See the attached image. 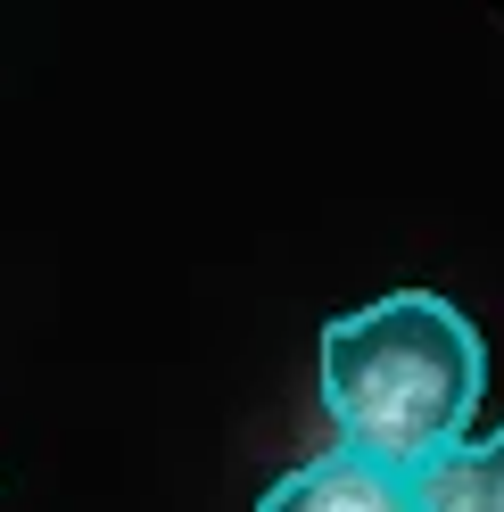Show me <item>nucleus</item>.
<instances>
[{"instance_id":"nucleus-1","label":"nucleus","mask_w":504,"mask_h":512,"mask_svg":"<svg viewBox=\"0 0 504 512\" xmlns=\"http://www.w3.org/2000/svg\"><path fill=\"white\" fill-rule=\"evenodd\" d=\"M314 380H323V413L348 455L422 479L438 455L471 438V413L488 397V347L455 298L389 290L323 323Z\"/></svg>"},{"instance_id":"nucleus-3","label":"nucleus","mask_w":504,"mask_h":512,"mask_svg":"<svg viewBox=\"0 0 504 512\" xmlns=\"http://www.w3.org/2000/svg\"><path fill=\"white\" fill-rule=\"evenodd\" d=\"M414 488L430 512H504V422L488 438H463L455 455H438Z\"/></svg>"},{"instance_id":"nucleus-2","label":"nucleus","mask_w":504,"mask_h":512,"mask_svg":"<svg viewBox=\"0 0 504 512\" xmlns=\"http://www.w3.org/2000/svg\"><path fill=\"white\" fill-rule=\"evenodd\" d=\"M257 512H430L414 471H389L372 455H348V446H331V455H306L273 479L257 496Z\"/></svg>"}]
</instances>
